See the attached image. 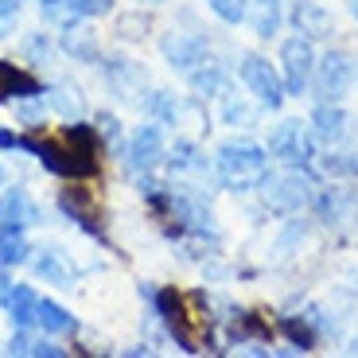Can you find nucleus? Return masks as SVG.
I'll return each instance as SVG.
<instances>
[{
	"label": "nucleus",
	"instance_id": "f257e3e1",
	"mask_svg": "<svg viewBox=\"0 0 358 358\" xmlns=\"http://www.w3.org/2000/svg\"><path fill=\"white\" fill-rule=\"evenodd\" d=\"M16 148L31 152L51 176L86 179L98 176V133L90 125H66L59 136H20Z\"/></svg>",
	"mask_w": 358,
	"mask_h": 358
},
{
	"label": "nucleus",
	"instance_id": "f03ea898",
	"mask_svg": "<svg viewBox=\"0 0 358 358\" xmlns=\"http://www.w3.org/2000/svg\"><path fill=\"white\" fill-rule=\"evenodd\" d=\"M215 171L218 183L230 191H257L261 176L268 171V148L257 141H245V136H234L222 141L215 152Z\"/></svg>",
	"mask_w": 358,
	"mask_h": 358
},
{
	"label": "nucleus",
	"instance_id": "7ed1b4c3",
	"mask_svg": "<svg viewBox=\"0 0 358 358\" xmlns=\"http://www.w3.org/2000/svg\"><path fill=\"white\" fill-rule=\"evenodd\" d=\"M257 191H261V199H265V206H273L277 215H300V210H308L312 199H315L312 171L285 168V164H280V171H265Z\"/></svg>",
	"mask_w": 358,
	"mask_h": 358
},
{
	"label": "nucleus",
	"instance_id": "20e7f679",
	"mask_svg": "<svg viewBox=\"0 0 358 358\" xmlns=\"http://www.w3.org/2000/svg\"><path fill=\"white\" fill-rule=\"evenodd\" d=\"M355 78H358L355 55L335 47V51H323L320 59H315V74H312L308 94H312L315 101H343L350 94V86H355Z\"/></svg>",
	"mask_w": 358,
	"mask_h": 358
},
{
	"label": "nucleus",
	"instance_id": "39448f33",
	"mask_svg": "<svg viewBox=\"0 0 358 358\" xmlns=\"http://www.w3.org/2000/svg\"><path fill=\"white\" fill-rule=\"evenodd\" d=\"M238 74H242V86L253 94V101H257L261 109H268V113L285 109L288 90H285V78H280V66H273L265 55L245 51V55H242V66H238Z\"/></svg>",
	"mask_w": 358,
	"mask_h": 358
},
{
	"label": "nucleus",
	"instance_id": "423d86ee",
	"mask_svg": "<svg viewBox=\"0 0 358 358\" xmlns=\"http://www.w3.org/2000/svg\"><path fill=\"white\" fill-rule=\"evenodd\" d=\"M320 152V144H315L312 129L304 121H296V117H285L273 133H268V156L285 168H304L312 171V160Z\"/></svg>",
	"mask_w": 358,
	"mask_h": 358
},
{
	"label": "nucleus",
	"instance_id": "0eeeda50",
	"mask_svg": "<svg viewBox=\"0 0 358 358\" xmlns=\"http://www.w3.org/2000/svg\"><path fill=\"white\" fill-rule=\"evenodd\" d=\"M315 39L308 36H288L280 43V78H285L288 98H304L308 86H312V74H315Z\"/></svg>",
	"mask_w": 358,
	"mask_h": 358
},
{
	"label": "nucleus",
	"instance_id": "6e6552de",
	"mask_svg": "<svg viewBox=\"0 0 358 358\" xmlns=\"http://www.w3.org/2000/svg\"><path fill=\"white\" fill-rule=\"evenodd\" d=\"M308 129H312L320 148H339L350 136V129H355V117L343 109V101H315L312 117H308Z\"/></svg>",
	"mask_w": 358,
	"mask_h": 358
},
{
	"label": "nucleus",
	"instance_id": "1a4fd4ad",
	"mask_svg": "<svg viewBox=\"0 0 358 358\" xmlns=\"http://www.w3.org/2000/svg\"><path fill=\"white\" fill-rule=\"evenodd\" d=\"M168 160V141H164V125L160 121H148V125H141L133 133V141H129V164H133L141 176H148V171L156 168V164Z\"/></svg>",
	"mask_w": 358,
	"mask_h": 358
},
{
	"label": "nucleus",
	"instance_id": "9d476101",
	"mask_svg": "<svg viewBox=\"0 0 358 358\" xmlns=\"http://www.w3.org/2000/svg\"><path fill=\"white\" fill-rule=\"evenodd\" d=\"M148 300H152V304H156V312L164 315V323H168L171 339H176L183 350H199L195 331L187 327V312H183V300H179V296L171 292V288H164V292H148Z\"/></svg>",
	"mask_w": 358,
	"mask_h": 358
},
{
	"label": "nucleus",
	"instance_id": "9b49d317",
	"mask_svg": "<svg viewBox=\"0 0 358 358\" xmlns=\"http://www.w3.org/2000/svg\"><path fill=\"white\" fill-rule=\"evenodd\" d=\"M164 55H168V63L176 66L179 74H191V71H199L203 63L215 59L210 47H206V39H199V36H171V39H164Z\"/></svg>",
	"mask_w": 358,
	"mask_h": 358
},
{
	"label": "nucleus",
	"instance_id": "f8f14e48",
	"mask_svg": "<svg viewBox=\"0 0 358 358\" xmlns=\"http://www.w3.org/2000/svg\"><path fill=\"white\" fill-rule=\"evenodd\" d=\"M312 206H315V215L323 218V226H350V222H355V215H358L355 199H350L343 187H323V191H315Z\"/></svg>",
	"mask_w": 358,
	"mask_h": 358
},
{
	"label": "nucleus",
	"instance_id": "ddd939ff",
	"mask_svg": "<svg viewBox=\"0 0 358 358\" xmlns=\"http://www.w3.org/2000/svg\"><path fill=\"white\" fill-rule=\"evenodd\" d=\"M288 24L308 39H323L331 31V16H327V8L315 4V0H292V4H288Z\"/></svg>",
	"mask_w": 358,
	"mask_h": 358
},
{
	"label": "nucleus",
	"instance_id": "4468645a",
	"mask_svg": "<svg viewBox=\"0 0 358 358\" xmlns=\"http://www.w3.org/2000/svg\"><path fill=\"white\" fill-rule=\"evenodd\" d=\"M168 168L176 171V176H206L210 164H206L203 148H199L195 141H176L171 152H168Z\"/></svg>",
	"mask_w": 358,
	"mask_h": 358
},
{
	"label": "nucleus",
	"instance_id": "2eb2a0df",
	"mask_svg": "<svg viewBox=\"0 0 358 358\" xmlns=\"http://www.w3.org/2000/svg\"><path fill=\"white\" fill-rule=\"evenodd\" d=\"M0 222H16V226H36L39 222V210H36V203L27 199L24 187L4 191V199H0Z\"/></svg>",
	"mask_w": 358,
	"mask_h": 358
},
{
	"label": "nucleus",
	"instance_id": "dca6fc26",
	"mask_svg": "<svg viewBox=\"0 0 358 358\" xmlns=\"http://www.w3.org/2000/svg\"><path fill=\"white\" fill-rule=\"evenodd\" d=\"M31 94H43V86H39L31 74H24L20 66L0 63V101H8V98H31Z\"/></svg>",
	"mask_w": 358,
	"mask_h": 358
},
{
	"label": "nucleus",
	"instance_id": "f3484780",
	"mask_svg": "<svg viewBox=\"0 0 358 358\" xmlns=\"http://www.w3.org/2000/svg\"><path fill=\"white\" fill-rule=\"evenodd\" d=\"M4 312L12 315L16 327H24V331H27V327L39 320V296L31 292V285H16V288H12V300H8Z\"/></svg>",
	"mask_w": 358,
	"mask_h": 358
},
{
	"label": "nucleus",
	"instance_id": "a211bd4d",
	"mask_svg": "<svg viewBox=\"0 0 358 358\" xmlns=\"http://www.w3.org/2000/svg\"><path fill=\"white\" fill-rule=\"evenodd\" d=\"M27 261V238H24V226L16 222H0V265L12 268V265H24Z\"/></svg>",
	"mask_w": 358,
	"mask_h": 358
},
{
	"label": "nucleus",
	"instance_id": "6ab92c4d",
	"mask_svg": "<svg viewBox=\"0 0 358 358\" xmlns=\"http://www.w3.org/2000/svg\"><path fill=\"white\" fill-rule=\"evenodd\" d=\"M36 323L47 335H74L78 331V320H74L63 304H55V300H39V320Z\"/></svg>",
	"mask_w": 358,
	"mask_h": 358
},
{
	"label": "nucleus",
	"instance_id": "aec40b11",
	"mask_svg": "<svg viewBox=\"0 0 358 358\" xmlns=\"http://www.w3.org/2000/svg\"><path fill=\"white\" fill-rule=\"evenodd\" d=\"M36 277H43L47 285H59V288H71V268H66L63 253L59 250H43L36 257Z\"/></svg>",
	"mask_w": 358,
	"mask_h": 358
},
{
	"label": "nucleus",
	"instance_id": "412c9836",
	"mask_svg": "<svg viewBox=\"0 0 358 358\" xmlns=\"http://www.w3.org/2000/svg\"><path fill=\"white\" fill-rule=\"evenodd\" d=\"M187 78H191V86H195L199 94L215 98V94H222V90H226V66L218 63V59H210V63H203L199 71H191Z\"/></svg>",
	"mask_w": 358,
	"mask_h": 358
},
{
	"label": "nucleus",
	"instance_id": "4be33fe9",
	"mask_svg": "<svg viewBox=\"0 0 358 358\" xmlns=\"http://www.w3.org/2000/svg\"><path fill=\"white\" fill-rule=\"evenodd\" d=\"M253 24V31H257L261 39H273L280 31V20H285V12H280L277 0H257V12L253 16H245Z\"/></svg>",
	"mask_w": 358,
	"mask_h": 358
},
{
	"label": "nucleus",
	"instance_id": "5701e85b",
	"mask_svg": "<svg viewBox=\"0 0 358 358\" xmlns=\"http://www.w3.org/2000/svg\"><path fill=\"white\" fill-rule=\"evenodd\" d=\"M280 331L296 343V350H312L315 339H320V331H315V323L308 315H285L280 320Z\"/></svg>",
	"mask_w": 358,
	"mask_h": 358
},
{
	"label": "nucleus",
	"instance_id": "b1692460",
	"mask_svg": "<svg viewBox=\"0 0 358 358\" xmlns=\"http://www.w3.org/2000/svg\"><path fill=\"white\" fill-rule=\"evenodd\" d=\"M144 109H148L160 125H176V117H179V101H176V94H168V90H152V94L144 98Z\"/></svg>",
	"mask_w": 358,
	"mask_h": 358
},
{
	"label": "nucleus",
	"instance_id": "393cba45",
	"mask_svg": "<svg viewBox=\"0 0 358 358\" xmlns=\"http://www.w3.org/2000/svg\"><path fill=\"white\" fill-rule=\"evenodd\" d=\"M320 168L327 176H358V152H339V148H323Z\"/></svg>",
	"mask_w": 358,
	"mask_h": 358
},
{
	"label": "nucleus",
	"instance_id": "a878e982",
	"mask_svg": "<svg viewBox=\"0 0 358 358\" xmlns=\"http://www.w3.org/2000/svg\"><path fill=\"white\" fill-rule=\"evenodd\" d=\"M63 47H66V55H74V59H82V63H98V43H94L90 31H66Z\"/></svg>",
	"mask_w": 358,
	"mask_h": 358
},
{
	"label": "nucleus",
	"instance_id": "bb28decb",
	"mask_svg": "<svg viewBox=\"0 0 358 358\" xmlns=\"http://www.w3.org/2000/svg\"><path fill=\"white\" fill-rule=\"evenodd\" d=\"M210 12L226 24H245V16H250L245 0H210Z\"/></svg>",
	"mask_w": 358,
	"mask_h": 358
},
{
	"label": "nucleus",
	"instance_id": "cd10ccee",
	"mask_svg": "<svg viewBox=\"0 0 358 358\" xmlns=\"http://www.w3.org/2000/svg\"><path fill=\"white\" fill-rule=\"evenodd\" d=\"M222 121H226V125H250V121H253V109H245L242 98H230V94H222Z\"/></svg>",
	"mask_w": 358,
	"mask_h": 358
},
{
	"label": "nucleus",
	"instance_id": "c85d7f7f",
	"mask_svg": "<svg viewBox=\"0 0 358 358\" xmlns=\"http://www.w3.org/2000/svg\"><path fill=\"white\" fill-rule=\"evenodd\" d=\"M109 4H113V0H63V8L71 12V16H78V20H86V16H106Z\"/></svg>",
	"mask_w": 358,
	"mask_h": 358
},
{
	"label": "nucleus",
	"instance_id": "c756f323",
	"mask_svg": "<svg viewBox=\"0 0 358 358\" xmlns=\"http://www.w3.org/2000/svg\"><path fill=\"white\" fill-rule=\"evenodd\" d=\"M16 113H20V121H24V125H39V121L47 117V98L31 94V98H24V101L16 106Z\"/></svg>",
	"mask_w": 358,
	"mask_h": 358
},
{
	"label": "nucleus",
	"instance_id": "7c9ffc66",
	"mask_svg": "<svg viewBox=\"0 0 358 358\" xmlns=\"http://www.w3.org/2000/svg\"><path fill=\"white\" fill-rule=\"evenodd\" d=\"M20 20V0H0V39L8 36Z\"/></svg>",
	"mask_w": 358,
	"mask_h": 358
},
{
	"label": "nucleus",
	"instance_id": "2f4dec72",
	"mask_svg": "<svg viewBox=\"0 0 358 358\" xmlns=\"http://www.w3.org/2000/svg\"><path fill=\"white\" fill-rule=\"evenodd\" d=\"M27 355H36V358H59L63 350H59V347H51L47 339H31V350H27Z\"/></svg>",
	"mask_w": 358,
	"mask_h": 358
},
{
	"label": "nucleus",
	"instance_id": "473e14b6",
	"mask_svg": "<svg viewBox=\"0 0 358 358\" xmlns=\"http://www.w3.org/2000/svg\"><path fill=\"white\" fill-rule=\"evenodd\" d=\"M51 98H55L51 106L59 109V113H74V109H78V106H74V98H71V94H66V90H55Z\"/></svg>",
	"mask_w": 358,
	"mask_h": 358
},
{
	"label": "nucleus",
	"instance_id": "72a5a7b5",
	"mask_svg": "<svg viewBox=\"0 0 358 358\" xmlns=\"http://www.w3.org/2000/svg\"><path fill=\"white\" fill-rule=\"evenodd\" d=\"M8 350H12V355H27V350H31V339L24 335V327H20V335H12Z\"/></svg>",
	"mask_w": 358,
	"mask_h": 358
},
{
	"label": "nucleus",
	"instance_id": "f704fd0d",
	"mask_svg": "<svg viewBox=\"0 0 358 358\" xmlns=\"http://www.w3.org/2000/svg\"><path fill=\"white\" fill-rule=\"evenodd\" d=\"M101 133L109 136V141H121V125H117V117H101Z\"/></svg>",
	"mask_w": 358,
	"mask_h": 358
},
{
	"label": "nucleus",
	"instance_id": "c9c22d12",
	"mask_svg": "<svg viewBox=\"0 0 358 358\" xmlns=\"http://www.w3.org/2000/svg\"><path fill=\"white\" fill-rule=\"evenodd\" d=\"M12 288H16V285H12V277H8V273H0V308H8Z\"/></svg>",
	"mask_w": 358,
	"mask_h": 358
},
{
	"label": "nucleus",
	"instance_id": "e433bc0d",
	"mask_svg": "<svg viewBox=\"0 0 358 358\" xmlns=\"http://www.w3.org/2000/svg\"><path fill=\"white\" fill-rule=\"evenodd\" d=\"M27 51H31V55L39 59L43 51H51V43H47V36H36V39H27Z\"/></svg>",
	"mask_w": 358,
	"mask_h": 358
},
{
	"label": "nucleus",
	"instance_id": "4c0bfd02",
	"mask_svg": "<svg viewBox=\"0 0 358 358\" xmlns=\"http://www.w3.org/2000/svg\"><path fill=\"white\" fill-rule=\"evenodd\" d=\"M16 141L20 136H12L8 129H0V148H16Z\"/></svg>",
	"mask_w": 358,
	"mask_h": 358
},
{
	"label": "nucleus",
	"instance_id": "58836bf2",
	"mask_svg": "<svg viewBox=\"0 0 358 358\" xmlns=\"http://www.w3.org/2000/svg\"><path fill=\"white\" fill-rule=\"evenodd\" d=\"M350 16H355V20H358V0H350Z\"/></svg>",
	"mask_w": 358,
	"mask_h": 358
},
{
	"label": "nucleus",
	"instance_id": "ea45409f",
	"mask_svg": "<svg viewBox=\"0 0 358 358\" xmlns=\"http://www.w3.org/2000/svg\"><path fill=\"white\" fill-rule=\"evenodd\" d=\"M141 4H160V0H141Z\"/></svg>",
	"mask_w": 358,
	"mask_h": 358
},
{
	"label": "nucleus",
	"instance_id": "a19ab883",
	"mask_svg": "<svg viewBox=\"0 0 358 358\" xmlns=\"http://www.w3.org/2000/svg\"><path fill=\"white\" fill-rule=\"evenodd\" d=\"M0 183H4V168H0Z\"/></svg>",
	"mask_w": 358,
	"mask_h": 358
}]
</instances>
